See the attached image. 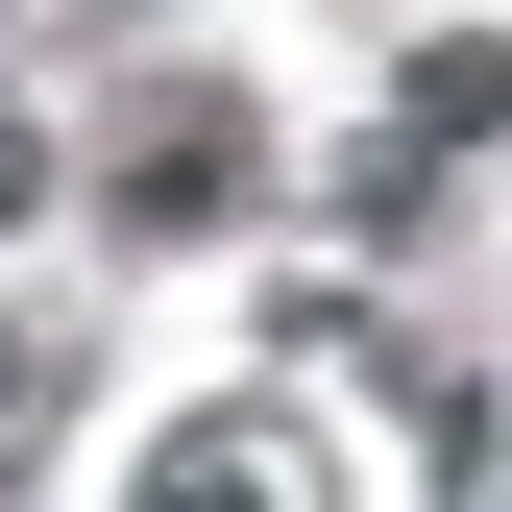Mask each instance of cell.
<instances>
[{"mask_svg":"<svg viewBox=\"0 0 512 512\" xmlns=\"http://www.w3.org/2000/svg\"><path fill=\"white\" fill-rule=\"evenodd\" d=\"M488 122H512V49H488V25H464V49H415V98L366 122V147H342V220H415L439 171L488 147Z\"/></svg>","mask_w":512,"mask_h":512,"instance_id":"obj_1","label":"cell"},{"mask_svg":"<svg viewBox=\"0 0 512 512\" xmlns=\"http://www.w3.org/2000/svg\"><path fill=\"white\" fill-rule=\"evenodd\" d=\"M244 171H269V147H244V98H147V122H122V220H147V244L244 220Z\"/></svg>","mask_w":512,"mask_h":512,"instance_id":"obj_2","label":"cell"},{"mask_svg":"<svg viewBox=\"0 0 512 512\" xmlns=\"http://www.w3.org/2000/svg\"><path fill=\"white\" fill-rule=\"evenodd\" d=\"M171 488H244V512H293V488H342V464H317L293 415H171V439H147V512H171Z\"/></svg>","mask_w":512,"mask_h":512,"instance_id":"obj_3","label":"cell"},{"mask_svg":"<svg viewBox=\"0 0 512 512\" xmlns=\"http://www.w3.org/2000/svg\"><path fill=\"white\" fill-rule=\"evenodd\" d=\"M74 391V342H49V317H0V464H25V415Z\"/></svg>","mask_w":512,"mask_h":512,"instance_id":"obj_4","label":"cell"},{"mask_svg":"<svg viewBox=\"0 0 512 512\" xmlns=\"http://www.w3.org/2000/svg\"><path fill=\"white\" fill-rule=\"evenodd\" d=\"M0 220H25V122H0Z\"/></svg>","mask_w":512,"mask_h":512,"instance_id":"obj_5","label":"cell"}]
</instances>
